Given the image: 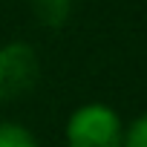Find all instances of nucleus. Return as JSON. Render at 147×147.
I'll return each mask as SVG.
<instances>
[{
	"mask_svg": "<svg viewBox=\"0 0 147 147\" xmlns=\"http://www.w3.org/2000/svg\"><path fill=\"white\" fill-rule=\"evenodd\" d=\"M0 147H38L32 133L20 124H0Z\"/></svg>",
	"mask_w": 147,
	"mask_h": 147,
	"instance_id": "4",
	"label": "nucleus"
},
{
	"mask_svg": "<svg viewBox=\"0 0 147 147\" xmlns=\"http://www.w3.org/2000/svg\"><path fill=\"white\" fill-rule=\"evenodd\" d=\"M121 147H147V113L138 115V118L127 127L124 144H121Z\"/></svg>",
	"mask_w": 147,
	"mask_h": 147,
	"instance_id": "5",
	"label": "nucleus"
},
{
	"mask_svg": "<svg viewBox=\"0 0 147 147\" xmlns=\"http://www.w3.org/2000/svg\"><path fill=\"white\" fill-rule=\"evenodd\" d=\"M38 81V55L29 43L0 46V101H15L26 95Z\"/></svg>",
	"mask_w": 147,
	"mask_h": 147,
	"instance_id": "2",
	"label": "nucleus"
},
{
	"mask_svg": "<svg viewBox=\"0 0 147 147\" xmlns=\"http://www.w3.org/2000/svg\"><path fill=\"white\" fill-rule=\"evenodd\" d=\"M69 147H121L124 127L113 107L107 104H84L72 113L66 124Z\"/></svg>",
	"mask_w": 147,
	"mask_h": 147,
	"instance_id": "1",
	"label": "nucleus"
},
{
	"mask_svg": "<svg viewBox=\"0 0 147 147\" xmlns=\"http://www.w3.org/2000/svg\"><path fill=\"white\" fill-rule=\"evenodd\" d=\"M32 15L38 18V23L49 26V29H61L69 15H72V0H29Z\"/></svg>",
	"mask_w": 147,
	"mask_h": 147,
	"instance_id": "3",
	"label": "nucleus"
}]
</instances>
